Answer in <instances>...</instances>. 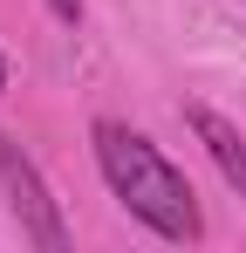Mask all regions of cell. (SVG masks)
Instances as JSON below:
<instances>
[{"mask_svg": "<svg viewBox=\"0 0 246 253\" xmlns=\"http://www.w3.org/2000/svg\"><path fill=\"white\" fill-rule=\"evenodd\" d=\"M96 158H103L110 192H117L151 233H164V240H199L205 233V212H199V199H192V185H185V171L164 165L151 137H137L130 124H110V117H103V124H96Z\"/></svg>", "mask_w": 246, "mask_h": 253, "instance_id": "cell-1", "label": "cell"}, {"mask_svg": "<svg viewBox=\"0 0 246 253\" xmlns=\"http://www.w3.org/2000/svg\"><path fill=\"white\" fill-rule=\"evenodd\" d=\"M0 185H7V206H14V219H21V233L35 240L41 253H62L69 247V233H62V212H55V199H48V185H41V171L0 137Z\"/></svg>", "mask_w": 246, "mask_h": 253, "instance_id": "cell-2", "label": "cell"}, {"mask_svg": "<svg viewBox=\"0 0 246 253\" xmlns=\"http://www.w3.org/2000/svg\"><path fill=\"white\" fill-rule=\"evenodd\" d=\"M185 124L199 130V144L212 151V165L226 171V185H233V192L246 199V137H240L233 124H226L219 110H205V103H192V110H185Z\"/></svg>", "mask_w": 246, "mask_h": 253, "instance_id": "cell-3", "label": "cell"}, {"mask_svg": "<svg viewBox=\"0 0 246 253\" xmlns=\"http://www.w3.org/2000/svg\"><path fill=\"white\" fill-rule=\"evenodd\" d=\"M55 14H69V21H76V14H82V0H55Z\"/></svg>", "mask_w": 246, "mask_h": 253, "instance_id": "cell-4", "label": "cell"}, {"mask_svg": "<svg viewBox=\"0 0 246 253\" xmlns=\"http://www.w3.org/2000/svg\"><path fill=\"white\" fill-rule=\"evenodd\" d=\"M0 89H7V62H0Z\"/></svg>", "mask_w": 246, "mask_h": 253, "instance_id": "cell-5", "label": "cell"}]
</instances>
